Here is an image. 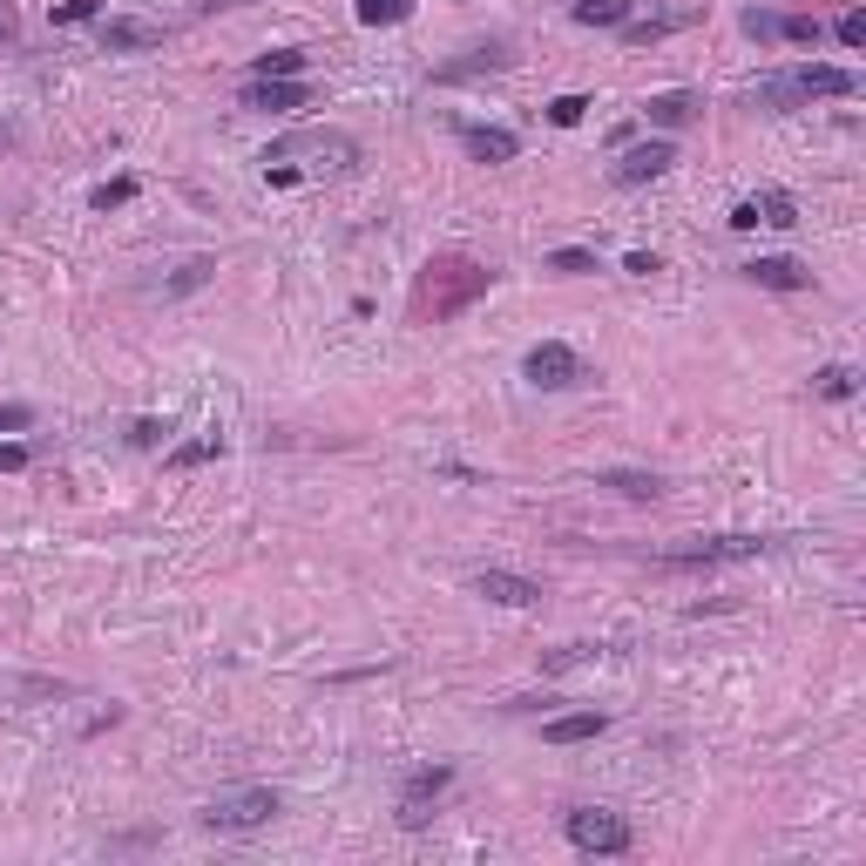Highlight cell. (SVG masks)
<instances>
[{
    "label": "cell",
    "instance_id": "obj_1",
    "mask_svg": "<svg viewBox=\"0 0 866 866\" xmlns=\"http://www.w3.org/2000/svg\"><path fill=\"white\" fill-rule=\"evenodd\" d=\"M487 278H495V271L474 264V257H433L420 292H413V305H420V318H454V311H467L487 292Z\"/></svg>",
    "mask_w": 866,
    "mask_h": 866
},
{
    "label": "cell",
    "instance_id": "obj_2",
    "mask_svg": "<svg viewBox=\"0 0 866 866\" xmlns=\"http://www.w3.org/2000/svg\"><path fill=\"white\" fill-rule=\"evenodd\" d=\"M278 820V792L271 785H244V792H216L203 805V826L210 833H251V826H271Z\"/></svg>",
    "mask_w": 866,
    "mask_h": 866
},
{
    "label": "cell",
    "instance_id": "obj_3",
    "mask_svg": "<svg viewBox=\"0 0 866 866\" xmlns=\"http://www.w3.org/2000/svg\"><path fill=\"white\" fill-rule=\"evenodd\" d=\"M859 88V75L853 68H799V75H779V82H765L758 95H765L772 108H792V102H820V95H853Z\"/></svg>",
    "mask_w": 866,
    "mask_h": 866
},
{
    "label": "cell",
    "instance_id": "obj_4",
    "mask_svg": "<svg viewBox=\"0 0 866 866\" xmlns=\"http://www.w3.org/2000/svg\"><path fill=\"white\" fill-rule=\"evenodd\" d=\"M569 839L582 846V853H630V820L623 812H610V805H575L569 812Z\"/></svg>",
    "mask_w": 866,
    "mask_h": 866
},
{
    "label": "cell",
    "instance_id": "obj_5",
    "mask_svg": "<svg viewBox=\"0 0 866 866\" xmlns=\"http://www.w3.org/2000/svg\"><path fill=\"white\" fill-rule=\"evenodd\" d=\"M521 372L535 379L541 393H562V387H575V379H589V366H582L562 339H541V346L528 352V366H521Z\"/></svg>",
    "mask_w": 866,
    "mask_h": 866
},
{
    "label": "cell",
    "instance_id": "obj_6",
    "mask_svg": "<svg viewBox=\"0 0 866 866\" xmlns=\"http://www.w3.org/2000/svg\"><path fill=\"white\" fill-rule=\"evenodd\" d=\"M454 785V765H426V772H413L406 785H400V826H426V805L441 799Z\"/></svg>",
    "mask_w": 866,
    "mask_h": 866
},
{
    "label": "cell",
    "instance_id": "obj_7",
    "mask_svg": "<svg viewBox=\"0 0 866 866\" xmlns=\"http://www.w3.org/2000/svg\"><path fill=\"white\" fill-rule=\"evenodd\" d=\"M758 224H772V231H792L799 224V203L785 190H765V197H744L731 210V231H758Z\"/></svg>",
    "mask_w": 866,
    "mask_h": 866
},
{
    "label": "cell",
    "instance_id": "obj_8",
    "mask_svg": "<svg viewBox=\"0 0 866 866\" xmlns=\"http://www.w3.org/2000/svg\"><path fill=\"white\" fill-rule=\"evenodd\" d=\"M765 549V535H711V541H684L670 549V562H744Z\"/></svg>",
    "mask_w": 866,
    "mask_h": 866
},
{
    "label": "cell",
    "instance_id": "obj_9",
    "mask_svg": "<svg viewBox=\"0 0 866 866\" xmlns=\"http://www.w3.org/2000/svg\"><path fill=\"white\" fill-rule=\"evenodd\" d=\"M474 589L487 595V603H508V610H528V603H541V582H528V575H508V569H480V575H474Z\"/></svg>",
    "mask_w": 866,
    "mask_h": 866
},
{
    "label": "cell",
    "instance_id": "obj_10",
    "mask_svg": "<svg viewBox=\"0 0 866 866\" xmlns=\"http://www.w3.org/2000/svg\"><path fill=\"white\" fill-rule=\"evenodd\" d=\"M670 162H677L670 142H636V149H623V162H616V183H650V177H664Z\"/></svg>",
    "mask_w": 866,
    "mask_h": 866
},
{
    "label": "cell",
    "instance_id": "obj_11",
    "mask_svg": "<svg viewBox=\"0 0 866 866\" xmlns=\"http://www.w3.org/2000/svg\"><path fill=\"white\" fill-rule=\"evenodd\" d=\"M744 278H751V285H765V292H805V285H812V271L792 264V257H751V264H744Z\"/></svg>",
    "mask_w": 866,
    "mask_h": 866
},
{
    "label": "cell",
    "instance_id": "obj_12",
    "mask_svg": "<svg viewBox=\"0 0 866 866\" xmlns=\"http://www.w3.org/2000/svg\"><path fill=\"white\" fill-rule=\"evenodd\" d=\"M744 34H758V41H820V21L812 14H744Z\"/></svg>",
    "mask_w": 866,
    "mask_h": 866
},
{
    "label": "cell",
    "instance_id": "obj_13",
    "mask_svg": "<svg viewBox=\"0 0 866 866\" xmlns=\"http://www.w3.org/2000/svg\"><path fill=\"white\" fill-rule=\"evenodd\" d=\"M697 108H704V95H697V88H664V95H650V102H643V116L657 123V129H684V123L697 116Z\"/></svg>",
    "mask_w": 866,
    "mask_h": 866
},
{
    "label": "cell",
    "instance_id": "obj_14",
    "mask_svg": "<svg viewBox=\"0 0 866 866\" xmlns=\"http://www.w3.org/2000/svg\"><path fill=\"white\" fill-rule=\"evenodd\" d=\"M102 47H108V54H142V47H162V28H156V21H108V28H102Z\"/></svg>",
    "mask_w": 866,
    "mask_h": 866
},
{
    "label": "cell",
    "instance_id": "obj_15",
    "mask_svg": "<svg viewBox=\"0 0 866 866\" xmlns=\"http://www.w3.org/2000/svg\"><path fill=\"white\" fill-rule=\"evenodd\" d=\"M311 102V88L305 82H244V108H305Z\"/></svg>",
    "mask_w": 866,
    "mask_h": 866
},
{
    "label": "cell",
    "instance_id": "obj_16",
    "mask_svg": "<svg viewBox=\"0 0 866 866\" xmlns=\"http://www.w3.org/2000/svg\"><path fill=\"white\" fill-rule=\"evenodd\" d=\"M603 711H569V718H549V725H541V738H549V744H589V738H603Z\"/></svg>",
    "mask_w": 866,
    "mask_h": 866
},
{
    "label": "cell",
    "instance_id": "obj_17",
    "mask_svg": "<svg viewBox=\"0 0 866 866\" xmlns=\"http://www.w3.org/2000/svg\"><path fill=\"white\" fill-rule=\"evenodd\" d=\"M461 142H467V156H474V162H515V149H521V142H515V129H467Z\"/></svg>",
    "mask_w": 866,
    "mask_h": 866
},
{
    "label": "cell",
    "instance_id": "obj_18",
    "mask_svg": "<svg viewBox=\"0 0 866 866\" xmlns=\"http://www.w3.org/2000/svg\"><path fill=\"white\" fill-rule=\"evenodd\" d=\"M251 75H257V82H298V75H305V47L257 54V62H251Z\"/></svg>",
    "mask_w": 866,
    "mask_h": 866
},
{
    "label": "cell",
    "instance_id": "obj_19",
    "mask_svg": "<svg viewBox=\"0 0 866 866\" xmlns=\"http://www.w3.org/2000/svg\"><path fill=\"white\" fill-rule=\"evenodd\" d=\"M515 54H508V41H495V47H467L461 62H447L441 68V82H461V75H474V68H508Z\"/></svg>",
    "mask_w": 866,
    "mask_h": 866
},
{
    "label": "cell",
    "instance_id": "obj_20",
    "mask_svg": "<svg viewBox=\"0 0 866 866\" xmlns=\"http://www.w3.org/2000/svg\"><path fill=\"white\" fill-rule=\"evenodd\" d=\"M575 21L582 28H623L630 21V0H575Z\"/></svg>",
    "mask_w": 866,
    "mask_h": 866
},
{
    "label": "cell",
    "instance_id": "obj_21",
    "mask_svg": "<svg viewBox=\"0 0 866 866\" xmlns=\"http://www.w3.org/2000/svg\"><path fill=\"white\" fill-rule=\"evenodd\" d=\"M603 487H616V495H630V501H657L664 495V474H603Z\"/></svg>",
    "mask_w": 866,
    "mask_h": 866
},
{
    "label": "cell",
    "instance_id": "obj_22",
    "mask_svg": "<svg viewBox=\"0 0 866 866\" xmlns=\"http://www.w3.org/2000/svg\"><path fill=\"white\" fill-rule=\"evenodd\" d=\"M366 28H400L406 14H413V0H359V8H352Z\"/></svg>",
    "mask_w": 866,
    "mask_h": 866
},
{
    "label": "cell",
    "instance_id": "obj_23",
    "mask_svg": "<svg viewBox=\"0 0 866 866\" xmlns=\"http://www.w3.org/2000/svg\"><path fill=\"white\" fill-rule=\"evenodd\" d=\"M853 387H859L853 366H820V372H812V393H820V400H853Z\"/></svg>",
    "mask_w": 866,
    "mask_h": 866
},
{
    "label": "cell",
    "instance_id": "obj_24",
    "mask_svg": "<svg viewBox=\"0 0 866 866\" xmlns=\"http://www.w3.org/2000/svg\"><path fill=\"white\" fill-rule=\"evenodd\" d=\"M582 116H589V95H556V102H549V123H556V129H575Z\"/></svg>",
    "mask_w": 866,
    "mask_h": 866
},
{
    "label": "cell",
    "instance_id": "obj_25",
    "mask_svg": "<svg viewBox=\"0 0 866 866\" xmlns=\"http://www.w3.org/2000/svg\"><path fill=\"white\" fill-rule=\"evenodd\" d=\"M670 28H684V14H657V21H623V34H630V41H657V34H670Z\"/></svg>",
    "mask_w": 866,
    "mask_h": 866
},
{
    "label": "cell",
    "instance_id": "obj_26",
    "mask_svg": "<svg viewBox=\"0 0 866 866\" xmlns=\"http://www.w3.org/2000/svg\"><path fill=\"white\" fill-rule=\"evenodd\" d=\"M549 271H556V278H582V271H595V257H589V251H556Z\"/></svg>",
    "mask_w": 866,
    "mask_h": 866
},
{
    "label": "cell",
    "instance_id": "obj_27",
    "mask_svg": "<svg viewBox=\"0 0 866 866\" xmlns=\"http://www.w3.org/2000/svg\"><path fill=\"white\" fill-rule=\"evenodd\" d=\"M102 14V0H62V8H54V21L62 28H82V21H95Z\"/></svg>",
    "mask_w": 866,
    "mask_h": 866
},
{
    "label": "cell",
    "instance_id": "obj_28",
    "mask_svg": "<svg viewBox=\"0 0 866 866\" xmlns=\"http://www.w3.org/2000/svg\"><path fill=\"white\" fill-rule=\"evenodd\" d=\"M129 197H136V183H129V177H123V183H102V190H95V210H123Z\"/></svg>",
    "mask_w": 866,
    "mask_h": 866
},
{
    "label": "cell",
    "instance_id": "obj_29",
    "mask_svg": "<svg viewBox=\"0 0 866 866\" xmlns=\"http://www.w3.org/2000/svg\"><path fill=\"white\" fill-rule=\"evenodd\" d=\"M21 426H34V406L8 400V406H0V433H21Z\"/></svg>",
    "mask_w": 866,
    "mask_h": 866
},
{
    "label": "cell",
    "instance_id": "obj_30",
    "mask_svg": "<svg viewBox=\"0 0 866 866\" xmlns=\"http://www.w3.org/2000/svg\"><path fill=\"white\" fill-rule=\"evenodd\" d=\"M839 41H846V47H866V14H859V8L839 14Z\"/></svg>",
    "mask_w": 866,
    "mask_h": 866
},
{
    "label": "cell",
    "instance_id": "obj_31",
    "mask_svg": "<svg viewBox=\"0 0 866 866\" xmlns=\"http://www.w3.org/2000/svg\"><path fill=\"white\" fill-rule=\"evenodd\" d=\"M28 461H34V454H28L21 441H0V474H21Z\"/></svg>",
    "mask_w": 866,
    "mask_h": 866
},
{
    "label": "cell",
    "instance_id": "obj_32",
    "mask_svg": "<svg viewBox=\"0 0 866 866\" xmlns=\"http://www.w3.org/2000/svg\"><path fill=\"white\" fill-rule=\"evenodd\" d=\"M623 271H630V278H650V271H664V264L650 257V251H630V257H623Z\"/></svg>",
    "mask_w": 866,
    "mask_h": 866
},
{
    "label": "cell",
    "instance_id": "obj_33",
    "mask_svg": "<svg viewBox=\"0 0 866 866\" xmlns=\"http://www.w3.org/2000/svg\"><path fill=\"white\" fill-rule=\"evenodd\" d=\"M210 454H216V441H190V447H177L183 467H190V461H210Z\"/></svg>",
    "mask_w": 866,
    "mask_h": 866
},
{
    "label": "cell",
    "instance_id": "obj_34",
    "mask_svg": "<svg viewBox=\"0 0 866 866\" xmlns=\"http://www.w3.org/2000/svg\"><path fill=\"white\" fill-rule=\"evenodd\" d=\"M0 41H14V14L8 8H0Z\"/></svg>",
    "mask_w": 866,
    "mask_h": 866
},
{
    "label": "cell",
    "instance_id": "obj_35",
    "mask_svg": "<svg viewBox=\"0 0 866 866\" xmlns=\"http://www.w3.org/2000/svg\"><path fill=\"white\" fill-rule=\"evenodd\" d=\"M0 142H8V129H0Z\"/></svg>",
    "mask_w": 866,
    "mask_h": 866
}]
</instances>
